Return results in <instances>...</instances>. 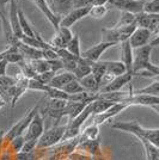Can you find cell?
<instances>
[{
  "instance_id": "6da1fadb",
  "label": "cell",
  "mask_w": 159,
  "mask_h": 160,
  "mask_svg": "<svg viewBox=\"0 0 159 160\" xmlns=\"http://www.w3.org/2000/svg\"><path fill=\"white\" fill-rule=\"evenodd\" d=\"M110 127L113 129H117L125 133L132 134L138 140L144 139V140L151 142L153 145L158 146L159 145V129H148L142 126H140L136 121H131V122H122V121H116L114 123H110Z\"/></svg>"
},
{
  "instance_id": "7a4b0ae2",
  "label": "cell",
  "mask_w": 159,
  "mask_h": 160,
  "mask_svg": "<svg viewBox=\"0 0 159 160\" xmlns=\"http://www.w3.org/2000/svg\"><path fill=\"white\" fill-rule=\"evenodd\" d=\"M153 47L150 44H146L144 47L138 48L136 53L133 56V68L132 74L140 72V71H146L150 73L154 74L156 77L159 75V68L156 65L151 62V53H152Z\"/></svg>"
},
{
  "instance_id": "3957f363",
  "label": "cell",
  "mask_w": 159,
  "mask_h": 160,
  "mask_svg": "<svg viewBox=\"0 0 159 160\" xmlns=\"http://www.w3.org/2000/svg\"><path fill=\"white\" fill-rule=\"evenodd\" d=\"M66 129V124H55L48 130H44L42 135L37 140V148L38 149H46V148H52L55 145L61 142L62 136Z\"/></svg>"
},
{
  "instance_id": "277c9868",
  "label": "cell",
  "mask_w": 159,
  "mask_h": 160,
  "mask_svg": "<svg viewBox=\"0 0 159 160\" xmlns=\"http://www.w3.org/2000/svg\"><path fill=\"white\" fill-rule=\"evenodd\" d=\"M38 109H40V104H37V105L33 107L30 111H28V113L23 118H20L13 127L10 128L7 132H5V138H4V139H5V145H7L11 140H13L16 136H20V135L24 134L27 127L29 126V123L31 122V120L33 118V116L36 115V112L38 111Z\"/></svg>"
},
{
  "instance_id": "5b68a950",
  "label": "cell",
  "mask_w": 159,
  "mask_h": 160,
  "mask_svg": "<svg viewBox=\"0 0 159 160\" xmlns=\"http://www.w3.org/2000/svg\"><path fill=\"white\" fill-rule=\"evenodd\" d=\"M127 107H147L154 109V111L158 113L159 97L157 96H147V94H135L133 93L127 98L125 102Z\"/></svg>"
},
{
  "instance_id": "8992f818",
  "label": "cell",
  "mask_w": 159,
  "mask_h": 160,
  "mask_svg": "<svg viewBox=\"0 0 159 160\" xmlns=\"http://www.w3.org/2000/svg\"><path fill=\"white\" fill-rule=\"evenodd\" d=\"M43 132H44L43 116L37 111L36 115L33 116V118L31 120V122L29 123V126L27 127L24 134H23L24 141L33 140V139H37V140H38V138L42 135Z\"/></svg>"
},
{
  "instance_id": "52a82bcc",
  "label": "cell",
  "mask_w": 159,
  "mask_h": 160,
  "mask_svg": "<svg viewBox=\"0 0 159 160\" xmlns=\"http://www.w3.org/2000/svg\"><path fill=\"white\" fill-rule=\"evenodd\" d=\"M135 25L136 28H144L150 30L153 35L158 33L159 14H150L140 12L135 14Z\"/></svg>"
},
{
  "instance_id": "ba28073f",
  "label": "cell",
  "mask_w": 159,
  "mask_h": 160,
  "mask_svg": "<svg viewBox=\"0 0 159 160\" xmlns=\"http://www.w3.org/2000/svg\"><path fill=\"white\" fill-rule=\"evenodd\" d=\"M145 1H138V0H109L108 5L110 7H115V8H117L122 12H129V13L136 14L142 12Z\"/></svg>"
},
{
  "instance_id": "9c48e42d",
  "label": "cell",
  "mask_w": 159,
  "mask_h": 160,
  "mask_svg": "<svg viewBox=\"0 0 159 160\" xmlns=\"http://www.w3.org/2000/svg\"><path fill=\"white\" fill-rule=\"evenodd\" d=\"M127 108L128 107H127L125 103H115V104H113V105L109 108L106 111H104V112L98 113V115H93L92 124H96V126L100 127V124H104L105 122L110 121L113 117L117 116L120 112H122L123 110H126Z\"/></svg>"
},
{
  "instance_id": "30bf717a",
  "label": "cell",
  "mask_w": 159,
  "mask_h": 160,
  "mask_svg": "<svg viewBox=\"0 0 159 160\" xmlns=\"http://www.w3.org/2000/svg\"><path fill=\"white\" fill-rule=\"evenodd\" d=\"M90 7H80V8H73L67 14H65L64 17L60 18L59 27L64 28H71L72 25H74L77 22H79L80 19L87 17L89 11H90Z\"/></svg>"
},
{
  "instance_id": "8fae6325",
  "label": "cell",
  "mask_w": 159,
  "mask_h": 160,
  "mask_svg": "<svg viewBox=\"0 0 159 160\" xmlns=\"http://www.w3.org/2000/svg\"><path fill=\"white\" fill-rule=\"evenodd\" d=\"M152 36L153 33L150 30L144 29V28H136L133 31L132 35L129 36L128 42H129V44L133 49H138V48H141L146 44H148Z\"/></svg>"
},
{
  "instance_id": "7c38bea8",
  "label": "cell",
  "mask_w": 159,
  "mask_h": 160,
  "mask_svg": "<svg viewBox=\"0 0 159 160\" xmlns=\"http://www.w3.org/2000/svg\"><path fill=\"white\" fill-rule=\"evenodd\" d=\"M114 46H115V44H113V43L100 41V43H97V44L92 46L91 48H89V49H86V50L81 52V53H80V58L86 59V60L91 61V62L100 61V56L104 54V52L108 50L109 48L114 47Z\"/></svg>"
},
{
  "instance_id": "4fadbf2b",
  "label": "cell",
  "mask_w": 159,
  "mask_h": 160,
  "mask_svg": "<svg viewBox=\"0 0 159 160\" xmlns=\"http://www.w3.org/2000/svg\"><path fill=\"white\" fill-rule=\"evenodd\" d=\"M133 79L132 73H123L121 75L115 77L110 82H108L106 85L102 86L100 88V92L105 93V92H116V91H121V88L126 86L127 84H129Z\"/></svg>"
},
{
  "instance_id": "5bb4252c",
  "label": "cell",
  "mask_w": 159,
  "mask_h": 160,
  "mask_svg": "<svg viewBox=\"0 0 159 160\" xmlns=\"http://www.w3.org/2000/svg\"><path fill=\"white\" fill-rule=\"evenodd\" d=\"M73 37V33L69 28L59 27V29L55 31V36L49 44L53 48H66L67 43Z\"/></svg>"
},
{
  "instance_id": "9a60e30c",
  "label": "cell",
  "mask_w": 159,
  "mask_h": 160,
  "mask_svg": "<svg viewBox=\"0 0 159 160\" xmlns=\"http://www.w3.org/2000/svg\"><path fill=\"white\" fill-rule=\"evenodd\" d=\"M33 4L36 5V7L40 10L41 12L43 13V16L47 18V20L52 24L55 29V31L59 29V23H60V17L55 16L53 13V11L50 10L49 4H48V0H31Z\"/></svg>"
},
{
  "instance_id": "2e32d148",
  "label": "cell",
  "mask_w": 159,
  "mask_h": 160,
  "mask_svg": "<svg viewBox=\"0 0 159 160\" xmlns=\"http://www.w3.org/2000/svg\"><path fill=\"white\" fill-rule=\"evenodd\" d=\"M75 151L83 152V153L87 154L90 157H95V155H97L102 152L100 139H97V140H85L83 142H79L75 147Z\"/></svg>"
},
{
  "instance_id": "e0dca14e",
  "label": "cell",
  "mask_w": 159,
  "mask_h": 160,
  "mask_svg": "<svg viewBox=\"0 0 159 160\" xmlns=\"http://www.w3.org/2000/svg\"><path fill=\"white\" fill-rule=\"evenodd\" d=\"M0 22H1V28H3L5 42L8 44V47H16L19 43V40L16 37V35L12 31V28L10 25V22L3 12H0Z\"/></svg>"
},
{
  "instance_id": "ac0fdd59",
  "label": "cell",
  "mask_w": 159,
  "mask_h": 160,
  "mask_svg": "<svg viewBox=\"0 0 159 160\" xmlns=\"http://www.w3.org/2000/svg\"><path fill=\"white\" fill-rule=\"evenodd\" d=\"M49 7L53 13L58 17H64L71 10H73L72 0H49Z\"/></svg>"
},
{
  "instance_id": "d6986e66",
  "label": "cell",
  "mask_w": 159,
  "mask_h": 160,
  "mask_svg": "<svg viewBox=\"0 0 159 160\" xmlns=\"http://www.w3.org/2000/svg\"><path fill=\"white\" fill-rule=\"evenodd\" d=\"M74 79H75V77L71 72L64 71V72H60V73L55 74L53 78H52V80L48 82V86L62 90L64 86H66L69 81H72Z\"/></svg>"
},
{
  "instance_id": "ffe728a7",
  "label": "cell",
  "mask_w": 159,
  "mask_h": 160,
  "mask_svg": "<svg viewBox=\"0 0 159 160\" xmlns=\"http://www.w3.org/2000/svg\"><path fill=\"white\" fill-rule=\"evenodd\" d=\"M121 44V55H122V62L126 67L127 73H132L133 68V48L131 47L128 40L123 41L120 43Z\"/></svg>"
},
{
  "instance_id": "44dd1931",
  "label": "cell",
  "mask_w": 159,
  "mask_h": 160,
  "mask_svg": "<svg viewBox=\"0 0 159 160\" xmlns=\"http://www.w3.org/2000/svg\"><path fill=\"white\" fill-rule=\"evenodd\" d=\"M91 65H92L91 61L79 58V60L77 62V66L73 69L72 74L75 77V79H81L89 74H91Z\"/></svg>"
},
{
  "instance_id": "7402d4cb",
  "label": "cell",
  "mask_w": 159,
  "mask_h": 160,
  "mask_svg": "<svg viewBox=\"0 0 159 160\" xmlns=\"http://www.w3.org/2000/svg\"><path fill=\"white\" fill-rule=\"evenodd\" d=\"M78 81H79L80 85L83 86V88L86 92H90V93H98L100 92V82L96 80V78L93 77L92 74H89V75L81 78V79H78Z\"/></svg>"
},
{
  "instance_id": "603a6c76",
  "label": "cell",
  "mask_w": 159,
  "mask_h": 160,
  "mask_svg": "<svg viewBox=\"0 0 159 160\" xmlns=\"http://www.w3.org/2000/svg\"><path fill=\"white\" fill-rule=\"evenodd\" d=\"M100 138V127L96 124H91L90 127H87L86 129H84L81 133L77 136L78 139V143L83 142L85 140H97Z\"/></svg>"
},
{
  "instance_id": "cb8c5ba5",
  "label": "cell",
  "mask_w": 159,
  "mask_h": 160,
  "mask_svg": "<svg viewBox=\"0 0 159 160\" xmlns=\"http://www.w3.org/2000/svg\"><path fill=\"white\" fill-rule=\"evenodd\" d=\"M18 23H19V27H20V30H22V33L23 35H25V36H29V37H35V31H33V27L30 25V23L28 22L27 17H25V14L23 13V11H22V8H18Z\"/></svg>"
},
{
  "instance_id": "d4e9b609",
  "label": "cell",
  "mask_w": 159,
  "mask_h": 160,
  "mask_svg": "<svg viewBox=\"0 0 159 160\" xmlns=\"http://www.w3.org/2000/svg\"><path fill=\"white\" fill-rule=\"evenodd\" d=\"M104 65H105L106 73L113 74L114 77H117L127 72L122 61H104Z\"/></svg>"
},
{
  "instance_id": "484cf974",
  "label": "cell",
  "mask_w": 159,
  "mask_h": 160,
  "mask_svg": "<svg viewBox=\"0 0 159 160\" xmlns=\"http://www.w3.org/2000/svg\"><path fill=\"white\" fill-rule=\"evenodd\" d=\"M141 145L144 146V151H145L146 160H159V149L158 146L153 145L148 141L144 140V139H139Z\"/></svg>"
},
{
  "instance_id": "4316f807",
  "label": "cell",
  "mask_w": 159,
  "mask_h": 160,
  "mask_svg": "<svg viewBox=\"0 0 159 160\" xmlns=\"http://www.w3.org/2000/svg\"><path fill=\"white\" fill-rule=\"evenodd\" d=\"M114 103H111V102H108V100H104V99H102V98H98V96H97V98L90 103V105H91V111H92V116L93 115H98V113H102V112H104V111H106Z\"/></svg>"
},
{
  "instance_id": "83f0119b",
  "label": "cell",
  "mask_w": 159,
  "mask_h": 160,
  "mask_svg": "<svg viewBox=\"0 0 159 160\" xmlns=\"http://www.w3.org/2000/svg\"><path fill=\"white\" fill-rule=\"evenodd\" d=\"M66 50L69 52V53L77 56V58H80V53H81V49H80V37L78 33L73 35V37L71 38V41L67 43L66 46Z\"/></svg>"
},
{
  "instance_id": "f1b7e54d",
  "label": "cell",
  "mask_w": 159,
  "mask_h": 160,
  "mask_svg": "<svg viewBox=\"0 0 159 160\" xmlns=\"http://www.w3.org/2000/svg\"><path fill=\"white\" fill-rule=\"evenodd\" d=\"M133 93L147 94V96H157V97H158V94H159V80H158V78L154 80L152 84H150V85H147V86L142 87V88H140V90L133 91Z\"/></svg>"
},
{
  "instance_id": "f546056e",
  "label": "cell",
  "mask_w": 159,
  "mask_h": 160,
  "mask_svg": "<svg viewBox=\"0 0 159 160\" xmlns=\"http://www.w3.org/2000/svg\"><path fill=\"white\" fill-rule=\"evenodd\" d=\"M109 10H110L109 5H92L90 7V11H89L87 16L96 18V19H100V18L105 17V14L109 12Z\"/></svg>"
},
{
  "instance_id": "4dcf8cb0",
  "label": "cell",
  "mask_w": 159,
  "mask_h": 160,
  "mask_svg": "<svg viewBox=\"0 0 159 160\" xmlns=\"http://www.w3.org/2000/svg\"><path fill=\"white\" fill-rule=\"evenodd\" d=\"M44 93L48 98H53V99H61V100H68V94L65 93L62 90H59V88H54V87H50L47 85V88L44 91Z\"/></svg>"
},
{
  "instance_id": "1f68e13d",
  "label": "cell",
  "mask_w": 159,
  "mask_h": 160,
  "mask_svg": "<svg viewBox=\"0 0 159 160\" xmlns=\"http://www.w3.org/2000/svg\"><path fill=\"white\" fill-rule=\"evenodd\" d=\"M62 91L69 96V94H75V93H80V92H84L85 90L80 85V82L78 81V79H74V80H72V81H69L66 86H64Z\"/></svg>"
},
{
  "instance_id": "d6a6232c",
  "label": "cell",
  "mask_w": 159,
  "mask_h": 160,
  "mask_svg": "<svg viewBox=\"0 0 159 160\" xmlns=\"http://www.w3.org/2000/svg\"><path fill=\"white\" fill-rule=\"evenodd\" d=\"M132 24H135V14L129 13V12H122L119 22L113 28H122L127 27V25H132Z\"/></svg>"
},
{
  "instance_id": "836d02e7",
  "label": "cell",
  "mask_w": 159,
  "mask_h": 160,
  "mask_svg": "<svg viewBox=\"0 0 159 160\" xmlns=\"http://www.w3.org/2000/svg\"><path fill=\"white\" fill-rule=\"evenodd\" d=\"M142 12L150 14H159V0H146Z\"/></svg>"
},
{
  "instance_id": "e575fe53",
  "label": "cell",
  "mask_w": 159,
  "mask_h": 160,
  "mask_svg": "<svg viewBox=\"0 0 159 160\" xmlns=\"http://www.w3.org/2000/svg\"><path fill=\"white\" fill-rule=\"evenodd\" d=\"M14 85H16V78L14 77H10V75H6V74L0 77V87L5 93H6V91L8 88L13 87Z\"/></svg>"
},
{
  "instance_id": "d590c367",
  "label": "cell",
  "mask_w": 159,
  "mask_h": 160,
  "mask_svg": "<svg viewBox=\"0 0 159 160\" xmlns=\"http://www.w3.org/2000/svg\"><path fill=\"white\" fill-rule=\"evenodd\" d=\"M47 88V85L42 84L41 81H38L37 79H29L28 82V90H33V91H41V92H44Z\"/></svg>"
},
{
  "instance_id": "8d00e7d4",
  "label": "cell",
  "mask_w": 159,
  "mask_h": 160,
  "mask_svg": "<svg viewBox=\"0 0 159 160\" xmlns=\"http://www.w3.org/2000/svg\"><path fill=\"white\" fill-rule=\"evenodd\" d=\"M36 148H37V139H33V140L24 141L20 152H23V153H31Z\"/></svg>"
},
{
  "instance_id": "74e56055",
  "label": "cell",
  "mask_w": 159,
  "mask_h": 160,
  "mask_svg": "<svg viewBox=\"0 0 159 160\" xmlns=\"http://www.w3.org/2000/svg\"><path fill=\"white\" fill-rule=\"evenodd\" d=\"M67 159L68 160H93L92 157L83 153V152H79V151H75V149L67 157Z\"/></svg>"
},
{
  "instance_id": "f35d334b",
  "label": "cell",
  "mask_w": 159,
  "mask_h": 160,
  "mask_svg": "<svg viewBox=\"0 0 159 160\" xmlns=\"http://www.w3.org/2000/svg\"><path fill=\"white\" fill-rule=\"evenodd\" d=\"M93 0H72L73 8H80V7L92 6Z\"/></svg>"
},
{
  "instance_id": "ab89813d",
  "label": "cell",
  "mask_w": 159,
  "mask_h": 160,
  "mask_svg": "<svg viewBox=\"0 0 159 160\" xmlns=\"http://www.w3.org/2000/svg\"><path fill=\"white\" fill-rule=\"evenodd\" d=\"M7 61L4 59V60H0V77L5 75L6 74V69H7Z\"/></svg>"
},
{
  "instance_id": "60d3db41",
  "label": "cell",
  "mask_w": 159,
  "mask_h": 160,
  "mask_svg": "<svg viewBox=\"0 0 159 160\" xmlns=\"http://www.w3.org/2000/svg\"><path fill=\"white\" fill-rule=\"evenodd\" d=\"M5 130H0V153L3 151V147L5 146Z\"/></svg>"
},
{
  "instance_id": "b9f144b4",
  "label": "cell",
  "mask_w": 159,
  "mask_h": 160,
  "mask_svg": "<svg viewBox=\"0 0 159 160\" xmlns=\"http://www.w3.org/2000/svg\"><path fill=\"white\" fill-rule=\"evenodd\" d=\"M93 160H109L108 158H106L105 155L103 154V152H100V154H97V155H95V157H92Z\"/></svg>"
},
{
  "instance_id": "7bdbcfd3",
  "label": "cell",
  "mask_w": 159,
  "mask_h": 160,
  "mask_svg": "<svg viewBox=\"0 0 159 160\" xmlns=\"http://www.w3.org/2000/svg\"><path fill=\"white\" fill-rule=\"evenodd\" d=\"M10 0H0V7H4L6 4H8Z\"/></svg>"
},
{
  "instance_id": "ee69618b",
  "label": "cell",
  "mask_w": 159,
  "mask_h": 160,
  "mask_svg": "<svg viewBox=\"0 0 159 160\" xmlns=\"http://www.w3.org/2000/svg\"><path fill=\"white\" fill-rule=\"evenodd\" d=\"M5 104H6V102L3 99V98H0V109H3V108L5 107Z\"/></svg>"
},
{
  "instance_id": "f6af8a7d",
  "label": "cell",
  "mask_w": 159,
  "mask_h": 160,
  "mask_svg": "<svg viewBox=\"0 0 159 160\" xmlns=\"http://www.w3.org/2000/svg\"><path fill=\"white\" fill-rule=\"evenodd\" d=\"M138 1H145V0H138Z\"/></svg>"
}]
</instances>
